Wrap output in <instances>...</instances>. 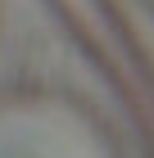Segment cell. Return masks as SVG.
Masks as SVG:
<instances>
[]
</instances>
